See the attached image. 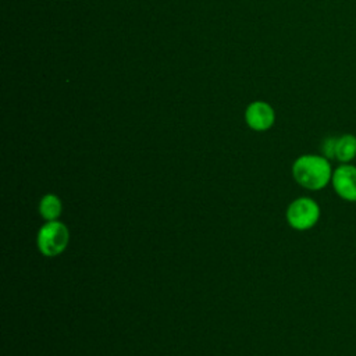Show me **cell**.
I'll list each match as a JSON object with an SVG mask.
<instances>
[{
    "label": "cell",
    "mask_w": 356,
    "mask_h": 356,
    "mask_svg": "<svg viewBox=\"0 0 356 356\" xmlns=\"http://www.w3.org/2000/svg\"><path fill=\"white\" fill-rule=\"evenodd\" d=\"M293 179L305 189L320 191L332 178V168L327 157L320 154L299 156L292 164Z\"/></svg>",
    "instance_id": "1"
},
{
    "label": "cell",
    "mask_w": 356,
    "mask_h": 356,
    "mask_svg": "<svg viewBox=\"0 0 356 356\" xmlns=\"http://www.w3.org/2000/svg\"><path fill=\"white\" fill-rule=\"evenodd\" d=\"M70 242V231L60 220L46 221L38 231L36 245L39 252L46 257L61 254Z\"/></svg>",
    "instance_id": "2"
},
{
    "label": "cell",
    "mask_w": 356,
    "mask_h": 356,
    "mask_svg": "<svg viewBox=\"0 0 356 356\" xmlns=\"http://www.w3.org/2000/svg\"><path fill=\"white\" fill-rule=\"evenodd\" d=\"M320 206L312 197H298L292 200L285 211L286 222L296 231H307L313 228L320 220Z\"/></svg>",
    "instance_id": "3"
},
{
    "label": "cell",
    "mask_w": 356,
    "mask_h": 356,
    "mask_svg": "<svg viewBox=\"0 0 356 356\" xmlns=\"http://www.w3.org/2000/svg\"><path fill=\"white\" fill-rule=\"evenodd\" d=\"M331 185L341 199L346 202H356V165L342 163L332 171Z\"/></svg>",
    "instance_id": "4"
},
{
    "label": "cell",
    "mask_w": 356,
    "mask_h": 356,
    "mask_svg": "<svg viewBox=\"0 0 356 356\" xmlns=\"http://www.w3.org/2000/svg\"><path fill=\"white\" fill-rule=\"evenodd\" d=\"M245 121L253 131H267L275 121V113L268 103L253 102L245 111Z\"/></svg>",
    "instance_id": "5"
},
{
    "label": "cell",
    "mask_w": 356,
    "mask_h": 356,
    "mask_svg": "<svg viewBox=\"0 0 356 356\" xmlns=\"http://www.w3.org/2000/svg\"><path fill=\"white\" fill-rule=\"evenodd\" d=\"M39 214L44 221H56L61 216L63 203L54 193H46L39 200Z\"/></svg>",
    "instance_id": "6"
},
{
    "label": "cell",
    "mask_w": 356,
    "mask_h": 356,
    "mask_svg": "<svg viewBox=\"0 0 356 356\" xmlns=\"http://www.w3.org/2000/svg\"><path fill=\"white\" fill-rule=\"evenodd\" d=\"M356 157V136L343 134L337 138L335 159L342 163H350Z\"/></svg>",
    "instance_id": "7"
},
{
    "label": "cell",
    "mask_w": 356,
    "mask_h": 356,
    "mask_svg": "<svg viewBox=\"0 0 356 356\" xmlns=\"http://www.w3.org/2000/svg\"><path fill=\"white\" fill-rule=\"evenodd\" d=\"M335 146H337V138H335V136L325 138V139L323 140V145H321L323 156L327 157L328 160H330V159H335Z\"/></svg>",
    "instance_id": "8"
}]
</instances>
